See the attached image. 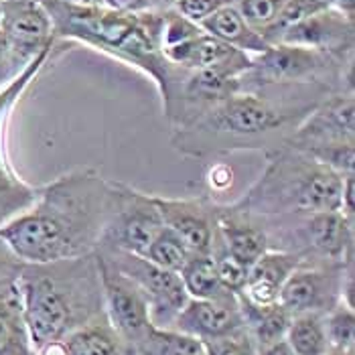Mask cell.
Listing matches in <instances>:
<instances>
[{
    "label": "cell",
    "mask_w": 355,
    "mask_h": 355,
    "mask_svg": "<svg viewBox=\"0 0 355 355\" xmlns=\"http://www.w3.org/2000/svg\"><path fill=\"white\" fill-rule=\"evenodd\" d=\"M120 185L94 171L55 179L33 201V207L0 225V242L21 260L51 264L87 252L114 216Z\"/></svg>",
    "instance_id": "obj_1"
},
{
    "label": "cell",
    "mask_w": 355,
    "mask_h": 355,
    "mask_svg": "<svg viewBox=\"0 0 355 355\" xmlns=\"http://www.w3.org/2000/svg\"><path fill=\"white\" fill-rule=\"evenodd\" d=\"M319 106L306 102L272 100L262 94H232L203 112L191 124L177 128L173 144L187 157H207L234 150L282 146Z\"/></svg>",
    "instance_id": "obj_2"
},
{
    "label": "cell",
    "mask_w": 355,
    "mask_h": 355,
    "mask_svg": "<svg viewBox=\"0 0 355 355\" xmlns=\"http://www.w3.org/2000/svg\"><path fill=\"white\" fill-rule=\"evenodd\" d=\"M41 4L49 12L57 33L94 43L104 51H112L144 67L166 96L171 83L166 65L171 63L161 53L163 17L144 12L128 15L108 6L85 8L61 0H43Z\"/></svg>",
    "instance_id": "obj_3"
},
{
    "label": "cell",
    "mask_w": 355,
    "mask_h": 355,
    "mask_svg": "<svg viewBox=\"0 0 355 355\" xmlns=\"http://www.w3.org/2000/svg\"><path fill=\"white\" fill-rule=\"evenodd\" d=\"M341 173L317 163L301 150L282 146L274 150V159L236 205V211L260 216L341 211Z\"/></svg>",
    "instance_id": "obj_4"
},
{
    "label": "cell",
    "mask_w": 355,
    "mask_h": 355,
    "mask_svg": "<svg viewBox=\"0 0 355 355\" xmlns=\"http://www.w3.org/2000/svg\"><path fill=\"white\" fill-rule=\"evenodd\" d=\"M23 323L35 349L69 335L73 325L71 295L51 274L33 272L23 280Z\"/></svg>",
    "instance_id": "obj_5"
},
{
    "label": "cell",
    "mask_w": 355,
    "mask_h": 355,
    "mask_svg": "<svg viewBox=\"0 0 355 355\" xmlns=\"http://www.w3.org/2000/svg\"><path fill=\"white\" fill-rule=\"evenodd\" d=\"M110 266L137 284L138 291L144 295V299L148 302V317L155 327L163 329L166 325H173L179 311L189 301L183 288L181 276L153 264L144 256L112 248Z\"/></svg>",
    "instance_id": "obj_6"
},
{
    "label": "cell",
    "mask_w": 355,
    "mask_h": 355,
    "mask_svg": "<svg viewBox=\"0 0 355 355\" xmlns=\"http://www.w3.org/2000/svg\"><path fill=\"white\" fill-rule=\"evenodd\" d=\"M164 223L153 197L120 185V201L102 234L110 248L146 256Z\"/></svg>",
    "instance_id": "obj_7"
},
{
    "label": "cell",
    "mask_w": 355,
    "mask_h": 355,
    "mask_svg": "<svg viewBox=\"0 0 355 355\" xmlns=\"http://www.w3.org/2000/svg\"><path fill=\"white\" fill-rule=\"evenodd\" d=\"M0 28L8 41L12 57L31 61L39 51L51 45V17L37 0H2Z\"/></svg>",
    "instance_id": "obj_8"
},
{
    "label": "cell",
    "mask_w": 355,
    "mask_h": 355,
    "mask_svg": "<svg viewBox=\"0 0 355 355\" xmlns=\"http://www.w3.org/2000/svg\"><path fill=\"white\" fill-rule=\"evenodd\" d=\"M98 270L112 325L122 337L137 345L153 325L148 317V302L137 284L114 270L104 258L98 260Z\"/></svg>",
    "instance_id": "obj_9"
},
{
    "label": "cell",
    "mask_w": 355,
    "mask_h": 355,
    "mask_svg": "<svg viewBox=\"0 0 355 355\" xmlns=\"http://www.w3.org/2000/svg\"><path fill=\"white\" fill-rule=\"evenodd\" d=\"M234 293L218 299H189L173 321L179 333L191 335L201 343L240 333L246 317L240 302L234 301Z\"/></svg>",
    "instance_id": "obj_10"
},
{
    "label": "cell",
    "mask_w": 355,
    "mask_h": 355,
    "mask_svg": "<svg viewBox=\"0 0 355 355\" xmlns=\"http://www.w3.org/2000/svg\"><path fill=\"white\" fill-rule=\"evenodd\" d=\"M355 108L352 96H337L313 110L284 146L309 150L331 142H354Z\"/></svg>",
    "instance_id": "obj_11"
},
{
    "label": "cell",
    "mask_w": 355,
    "mask_h": 355,
    "mask_svg": "<svg viewBox=\"0 0 355 355\" xmlns=\"http://www.w3.org/2000/svg\"><path fill=\"white\" fill-rule=\"evenodd\" d=\"M327 65V53L299 47L274 43L258 59L252 61V80L258 83H299L304 78L315 76Z\"/></svg>",
    "instance_id": "obj_12"
},
{
    "label": "cell",
    "mask_w": 355,
    "mask_h": 355,
    "mask_svg": "<svg viewBox=\"0 0 355 355\" xmlns=\"http://www.w3.org/2000/svg\"><path fill=\"white\" fill-rule=\"evenodd\" d=\"M150 197L163 218L164 225L173 230L187 244L193 254H209L216 234H214L211 214L201 201L166 199V197H157V195H150Z\"/></svg>",
    "instance_id": "obj_13"
},
{
    "label": "cell",
    "mask_w": 355,
    "mask_h": 355,
    "mask_svg": "<svg viewBox=\"0 0 355 355\" xmlns=\"http://www.w3.org/2000/svg\"><path fill=\"white\" fill-rule=\"evenodd\" d=\"M301 256L291 252H264L248 270L242 295L246 304L254 311L270 309L278 304V295L286 278L301 266Z\"/></svg>",
    "instance_id": "obj_14"
},
{
    "label": "cell",
    "mask_w": 355,
    "mask_h": 355,
    "mask_svg": "<svg viewBox=\"0 0 355 355\" xmlns=\"http://www.w3.org/2000/svg\"><path fill=\"white\" fill-rule=\"evenodd\" d=\"M335 286H337L335 274L297 268L282 284L278 304L293 319L309 313L317 315V311H323L333 302V295L337 291Z\"/></svg>",
    "instance_id": "obj_15"
},
{
    "label": "cell",
    "mask_w": 355,
    "mask_h": 355,
    "mask_svg": "<svg viewBox=\"0 0 355 355\" xmlns=\"http://www.w3.org/2000/svg\"><path fill=\"white\" fill-rule=\"evenodd\" d=\"M354 33V21L347 19L345 15L337 12L335 8H325L301 23L286 28L276 43L284 45H299V47H309L317 51L335 49L347 41H352ZM274 45V43H272Z\"/></svg>",
    "instance_id": "obj_16"
},
{
    "label": "cell",
    "mask_w": 355,
    "mask_h": 355,
    "mask_svg": "<svg viewBox=\"0 0 355 355\" xmlns=\"http://www.w3.org/2000/svg\"><path fill=\"white\" fill-rule=\"evenodd\" d=\"M51 45H47L43 51L35 55L31 61L27 63V69L23 71V76L12 83L10 87H6L2 94H0V120L4 116L6 108L15 102V98L21 94V89L27 85V82L39 71V67L43 65L45 57L49 53ZM37 191L27 187L25 183H21L12 173L10 168L6 166V163L2 161V146H0V211H6V209H19L23 205H27L31 201H35Z\"/></svg>",
    "instance_id": "obj_17"
},
{
    "label": "cell",
    "mask_w": 355,
    "mask_h": 355,
    "mask_svg": "<svg viewBox=\"0 0 355 355\" xmlns=\"http://www.w3.org/2000/svg\"><path fill=\"white\" fill-rule=\"evenodd\" d=\"M304 227L311 246L327 258H345V252L352 250L354 223L341 211L309 214Z\"/></svg>",
    "instance_id": "obj_18"
},
{
    "label": "cell",
    "mask_w": 355,
    "mask_h": 355,
    "mask_svg": "<svg viewBox=\"0 0 355 355\" xmlns=\"http://www.w3.org/2000/svg\"><path fill=\"white\" fill-rule=\"evenodd\" d=\"M199 27L242 53L250 51V53L260 55L270 47V43L256 28L248 25L236 6H225L218 12H214L211 17L201 21Z\"/></svg>",
    "instance_id": "obj_19"
},
{
    "label": "cell",
    "mask_w": 355,
    "mask_h": 355,
    "mask_svg": "<svg viewBox=\"0 0 355 355\" xmlns=\"http://www.w3.org/2000/svg\"><path fill=\"white\" fill-rule=\"evenodd\" d=\"M218 230L223 240V250L246 268H250L268 250V238L264 230L246 223L240 214L219 216Z\"/></svg>",
    "instance_id": "obj_20"
},
{
    "label": "cell",
    "mask_w": 355,
    "mask_h": 355,
    "mask_svg": "<svg viewBox=\"0 0 355 355\" xmlns=\"http://www.w3.org/2000/svg\"><path fill=\"white\" fill-rule=\"evenodd\" d=\"M179 276L189 299H218L230 293L219 282L218 266L211 254H193Z\"/></svg>",
    "instance_id": "obj_21"
},
{
    "label": "cell",
    "mask_w": 355,
    "mask_h": 355,
    "mask_svg": "<svg viewBox=\"0 0 355 355\" xmlns=\"http://www.w3.org/2000/svg\"><path fill=\"white\" fill-rule=\"evenodd\" d=\"M137 355H201L203 343L191 335L150 325L138 341Z\"/></svg>",
    "instance_id": "obj_22"
},
{
    "label": "cell",
    "mask_w": 355,
    "mask_h": 355,
    "mask_svg": "<svg viewBox=\"0 0 355 355\" xmlns=\"http://www.w3.org/2000/svg\"><path fill=\"white\" fill-rule=\"evenodd\" d=\"M295 355H325L327 354V335L325 325L321 323L319 315L309 313L299 315L291 321V327L284 337Z\"/></svg>",
    "instance_id": "obj_23"
},
{
    "label": "cell",
    "mask_w": 355,
    "mask_h": 355,
    "mask_svg": "<svg viewBox=\"0 0 355 355\" xmlns=\"http://www.w3.org/2000/svg\"><path fill=\"white\" fill-rule=\"evenodd\" d=\"M191 256L193 252L187 248V244L173 230H168L164 225L159 232V236L155 238V242L150 244L144 258L164 268V270H168V272L179 274L183 270V266L189 262Z\"/></svg>",
    "instance_id": "obj_24"
},
{
    "label": "cell",
    "mask_w": 355,
    "mask_h": 355,
    "mask_svg": "<svg viewBox=\"0 0 355 355\" xmlns=\"http://www.w3.org/2000/svg\"><path fill=\"white\" fill-rule=\"evenodd\" d=\"M69 355H120L116 339L102 327H83L63 337Z\"/></svg>",
    "instance_id": "obj_25"
},
{
    "label": "cell",
    "mask_w": 355,
    "mask_h": 355,
    "mask_svg": "<svg viewBox=\"0 0 355 355\" xmlns=\"http://www.w3.org/2000/svg\"><path fill=\"white\" fill-rule=\"evenodd\" d=\"M325 8H331L327 0H286L284 6L280 8L278 17L274 19V23L266 31H262V37L272 45L278 41V37L291 28L293 25L301 23L304 19L325 10Z\"/></svg>",
    "instance_id": "obj_26"
},
{
    "label": "cell",
    "mask_w": 355,
    "mask_h": 355,
    "mask_svg": "<svg viewBox=\"0 0 355 355\" xmlns=\"http://www.w3.org/2000/svg\"><path fill=\"white\" fill-rule=\"evenodd\" d=\"M254 313H256L254 337L260 347L272 345L286 337L293 317L280 304H274L270 309H262V311H254Z\"/></svg>",
    "instance_id": "obj_27"
},
{
    "label": "cell",
    "mask_w": 355,
    "mask_h": 355,
    "mask_svg": "<svg viewBox=\"0 0 355 355\" xmlns=\"http://www.w3.org/2000/svg\"><path fill=\"white\" fill-rule=\"evenodd\" d=\"M327 343L331 349L339 352H354L355 345V315L354 309L347 304H339L333 309L329 315L327 327Z\"/></svg>",
    "instance_id": "obj_28"
},
{
    "label": "cell",
    "mask_w": 355,
    "mask_h": 355,
    "mask_svg": "<svg viewBox=\"0 0 355 355\" xmlns=\"http://www.w3.org/2000/svg\"><path fill=\"white\" fill-rule=\"evenodd\" d=\"M27 329L15 313L0 304V355H27Z\"/></svg>",
    "instance_id": "obj_29"
},
{
    "label": "cell",
    "mask_w": 355,
    "mask_h": 355,
    "mask_svg": "<svg viewBox=\"0 0 355 355\" xmlns=\"http://www.w3.org/2000/svg\"><path fill=\"white\" fill-rule=\"evenodd\" d=\"M203 28L197 23H193L189 19H185L181 12L177 10H168L163 15V31H161V53L164 49L183 45L187 41L195 39L197 35H201Z\"/></svg>",
    "instance_id": "obj_30"
},
{
    "label": "cell",
    "mask_w": 355,
    "mask_h": 355,
    "mask_svg": "<svg viewBox=\"0 0 355 355\" xmlns=\"http://www.w3.org/2000/svg\"><path fill=\"white\" fill-rule=\"evenodd\" d=\"M286 0H238V10L248 25L260 35L270 27Z\"/></svg>",
    "instance_id": "obj_31"
},
{
    "label": "cell",
    "mask_w": 355,
    "mask_h": 355,
    "mask_svg": "<svg viewBox=\"0 0 355 355\" xmlns=\"http://www.w3.org/2000/svg\"><path fill=\"white\" fill-rule=\"evenodd\" d=\"M214 260H216V266H218V276L221 286L225 291L234 293V295H240L244 284H246L248 270L250 268H246L244 264H240L238 260H234L225 250L219 256H216Z\"/></svg>",
    "instance_id": "obj_32"
},
{
    "label": "cell",
    "mask_w": 355,
    "mask_h": 355,
    "mask_svg": "<svg viewBox=\"0 0 355 355\" xmlns=\"http://www.w3.org/2000/svg\"><path fill=\"white\" fill-rule=\"evenodd\" d=\"M203 354L205 355H256L254 352V343L252 339L240 333L214 339V341H205L203 343Z\"/></svg>",
    "instance_id": "obj_33"
},
{
    "label": "cell",
    "mask_w": 355,
    "mask_h": 355,
    "mask_svg": "<svg viewBox=\"0 0 355 355\" xmlns=\"http://www.w3.org/2000/svg\"><path fill=\"white\" fill-rule=\"evenodd\" d=\"M234 2L238 0H175V10L199 25L221 8L234 6Z\"/></svg>",
    "instance_id": "obj_34"
},
{
    "label": "cell",
    "mask_w": 355,
    "mask_h": 355,
    "mask_svg": "<svg viewBox=\"0 0 355 355\" xmlns=\"http://www.w3.org/2000/svg\"><path fill=\"white\" fill-rule=\"evenodd\" d=\"M207 183L214 191H225L234 183V171L227 164H216L207 173Z\"/></svg>",
    "instance_id": "obj_35"
},
{
    "label": "cell",
    "mask_w": 355,
    "mask_h": 355,
    "mask_svg": "<svg viewBox=\"0 0 355 355\" xmlns=\"http://www.w3.org/2000/svg\"><path fill=\"white\" fill-rule=\"evenodd\" d=\"M341 214L354 223L355 214V175H343V187H341Z\"/></svg>",
    "instance_id": "obj_36"
},
{
    "label": "cell",
    "mask_w": 355,
    "mask_h": 355,
    "mask_svg": "<svg viewBox=\"0 0 355 355\" xmlns=\"http://www.w3.org/2000/svg\"><path fill=\"white\" fill-rule=\"evenodd\" d=\"M104 6H108L112 10H118V12L138 15L150 6V0H104Z\"/></svg>",
    "instance_id": "obj_37"
},
{
    "label": "cell",
    "mask_w": 355,
    "mask_h": 355,
    "mask_svg": "<svg viewBox=\"0 0 355 355\" xmlns=\"http://www.w3.org/2000/svg\"><path fill=\"white\" fill-rule=\"evenodd\" d=\"M37 355H69L65 341L63 339H55V341H47L41 347H37Z\"/></svg>",
    "instance_id": "obj_38"
},
{
    "label": "cell",
    "mask_w": 355,
    "mask_h": 355,
    "mask_svg": "<svg viewBox=\"0 0 355 355\" xmlns=\"http://www.w3.org/2000/svg\"><path fill=\"white\" fill-rule=\"evenodd\" d=\"M260 355H295V352L291 349L286 339H280V341H276L272 345L260 347Z\"/></svg>",
    "instance_id": "obj_39"
},
{
    "label": "cell",
    "mask_w": 355,
    "mask_h": 355,
    "mask_svg": "<svg viewBox=\"0 0 355 355\" xmlns=\"http://www.w3.org/2000/svg\"><path fill=\"white\" fill-rule=\"evenodd\" d=\"M327 2L331 8H335L337 12H341V15H345L347 19L354 21L355 0H327Z\"/></svg>",
    "instance_id": "obj_40"
},
{
    "label": "cell",
    "mask_w": 355,
    "mask_h": 355,
    "mask_svg": "<svg viewBox=\"0 0 355 355\" xmlns=\"http://www.w3.org/2000/svg\"><path fill=\"white\" fill-rule=\"evenodd\" d=\"M10 59H15V57H12V51H10V47H8V41H6V37H4V33H2V28H0V69H2L4 63H8Z\"/></svg>",
    "instance_id": "obj_41"
},
{
    "label": "cell",
    "mask_w": 355,
    "mask_h": 355,
    "mask_svg": "<svg viewBox=\"0 0 355 355\" xmlns=\"http://www.w3.org/2000/svg\"><path fill=\"white\" fill-rule=\"evenodd\" d=\"M73 6H85V8H94V6H104V0H61Z\"/></svg>",
    "instance_id": "obj_42"
},
{
    "label": "cell",
    "mask_w": 355,
    "mask_h": 355,
    "mask_svg": "<svg viewBox=\"0 0 355 355\" xmlns=\"http://www.w3.org/2000/svg\"><path fill=\"white\" fill-rule=\"evenodd\" d=\"M325 355H354V352H339V349H331V352Z\"/></svg>",
    "instance_id": "obj_43"
},
{
    "label": "cell",
    "mask_w": 355,
    "mask_h": 355,
    "mask_svg": "<svg viewBox=\"0 0 355 355\" xmlns=\"http://www.w3.org/2000/svg\"><path fill=\"white\" fill-rule=\"evenodd\" d=\"M0 15H2V10H0Z\"/></svg>",
    "instance_id": "obj_44"
},
{
    "label": "cell",
    "mask_w": 355,
    "mask_h": 355,
    "mask_svg": "<svg viewBox=\"0 0 355 355\" xmlns=\"http://www.w3.org/2000/svg\"><path fill=\"white\" fill-rule=\"evenodd\" d=\"M201 355H205V354H201Z\"/></svg>",
    "instance_id": "obj_45"
},
{
    "label": "cell",
    "mask_w": 355,
    "mask_h": 355,
    "mask_svg": "<svg viewBox=\"0 0 355 355\" xmlns=\"http://www.w3.org/2000/svg\"><path fill=\"white\" fill-rule=\"evenodd\" d=\"M150 2H153V0H150Z\"/></svg>",
    "instance_id": "obj_46"
}]
</instances>
